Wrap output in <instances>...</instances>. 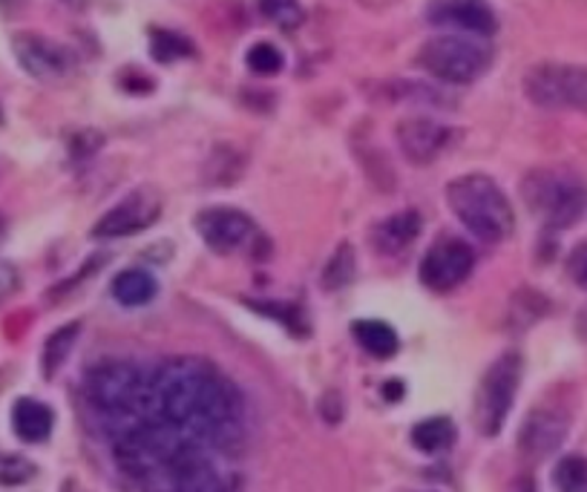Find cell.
<instances>
[{
	"mask_svg": "<svg viewBox=\"0 0 587 492\" xmlns=\"http://www.w3.org/2000/svg\"><path fill=\"white\" fill-rule=\"evenodd\" d=\"M519 381H522V357L515 352L501 354L499 361L487 368L476 395V427L481 429V435L492 438L501 432L506 415L513 409Z\"/></svg>",
	"mask_w": 587,
	"mask_h": 492,
	"instance_id": "obj_7",
	"label": "cell"
},
{
	"mask_svg": "<svg viewBox=\"0 0 587 492\" xmlns=\"http://www.w3.org/2000/svg\"><path fill=\"white\" fill-rule=\"evenodd\" d=\"M35 463L23 456H0V484L21 486L35 478Z\"/></svg>",
	"mask_w": 587,
	"mask_h": 492,
	"instance_id": "obj_27",
	"label": "cell"
},
{
	"mask_svg": "<svg viewBox=\"0 0 587 492\" xmlns=\"http://www.w3.org/2000/svg\"><path fill=\"white\" fill-rule=\"evenodd\" d=\"M452 139V130L435 118H404L397 125V145L415 164H429Z\"/></svg>",
	"mask_w": 587,
	"mask_h": 492,
	"instance_id": "obj_13",
	"label": "cell"
},
{
	"mask_svg": "<svg viewBox=\"0 0 587 492\" xmlns=\"http://www.w3.org/2000/svg\"><path fill=\"white\" fill-rule=\"evenodd\" d=\"M565 435L567 418L562 411L536 409L530 411V418L524 420L522 435H519V447H522V452L527 458H544L562 447Z\"/></svg>",
	"mask_w": 587,
	"mask_h": 492,
	"instance_id": "obj_14",
	"label": "cell"
},
{
	"mask_svg": "<svg viewBox=\"0 0 587 492\" xmlns=\"http://www.w3.org/2000/svg\"><path fill=\"white\" fill-rule=\"evenodd\" d=\"M162 216V202L156 196L153 191L147 188H139V191L127 193L118 205H113L102 220L96 222L93 228V236L96 239H118V236H130V234H141L150 225H156Z\"/></svg>",
	"mask_w": 587,
	"mask_h": 492,
	"instance_id": "obj_8",
	"label": "cell"
},
{
	"mask_svg": "<svg viewBox=\"0 0 587 492\" xmlns=\"http://www.w3.org/2000/svg\"><path fill=\"white\" fill-rule=\"evenodd\" d=\"M524 96L544 110L587 113V66L536 64L524 75Z\"/></svg>",
	"mask_w": 587,
	"mask_h": 492,
	"instance_id": "obj_6",
	"label": "cell"
},
{
	"mask_svg": "<svg viewBox=\"0 0 587 492\" xmlns=\"http://www.w3.org/2000/svg\"><path fill=\"white\" fill-rule=\"evenodd\" d=\"M449 211L458 216L463 228L481 243L499 245L515 228V214L510 199L499 184L484 173H467L447 184Z\"/></svg>",
	"mask_w": 587,
	"mask_h": 492,
	"instance_id": "obj_3",
	"label": "cell"
},
{
	"mask_svg": "<svg viewBox=\"0 0 587 492\" xmlns=\"http://www.w3.org/2000/svg\"><path fill=\"white\" fill-rule=\"evenodd\" d=\"M476 268V254L461 239H440L429 248V254L420 263V282L433 291H452L470 277Z\"/></svg>",
	"mask_w": 587,
	"mask_h": 492,
	"instance_id": "obj_10",
	"label": "cell"
},
{
	"mask_svg": "<svg viewBox=\"0 0 587 492\" xmlns=\"http://www.w3.org/2000/svg\"><path fill=\"white\" fill-rule=\"evenodd\" d=\"M522 196L533 216H538L547 228H567L587 207L585 184L558 170L527 173L522 182Z\"/></svg>",
	"mask_w": 587,
	"mask_h": 492,
	"instance_id": "obj_4",
	"label": "cell"
},
{
	"mask_svg": "<svg viewBox=\"0 0 587 492\" xmlns=\"http://www.w3.org/2000/svg\"><path fill=\"white\" fill-rule=\"evenodd\" d=\"M352 277H354V248L349 243H343L338 250H334V257L329 259V265H325L323 288L338 291V288L349 286Z\"/></svg>",
	"mask_w": 587,
	"mask_h": 492,
	"instance_id": "obj_24",
	"label": "cell"
},
{
	"mask_svg": "<svg viewBox=\"0 0 587 492\" xmlns=\"http://www.w3.org/2000/svg\"><path fill=\"white\" fill-rule=\"evenodd\" d=\"M18 64L38 78V82H61L75 69V55L66 46H61L52 38L38 35V32H21L12 41Z\"/></svg>",
	"mask_w": 587,
	"mask_h": 492,
	"instance_id": "obj_9",
	"label": "cell"
},
{
	"mask_svg": "<svg viewBox=\"0 0 587 492\" xmlns=\"http://www.w3.org/2000/svg\"><path fill=\"white\" fill-rule=\"evenodd\" d=\"M259 12L286 32L297 30L306 21V9H302L300 0H259Z\"/></svg>",
	"mask_w": 587,
	"mask_h": 492,
	"instance_id": "obj_23",
	"label": "cell"
},
{
	"mask_svg": "<svg viewBox=\"0 0 587 492\" xmlns=\"http://www.w3.org/2000/svg\"><path fill=\"white\" fill-rule=\"evenodd\" d=\"M156 492H228V484L216 472V467L207 461L202 447H193L184 456V461L173 470V475Z\"/></svg>",
	"mask_w": 587,
	"mask_h": 492,
	"instance_id": "obj_15",
	"label": "cell"
},
{
	"mask_svg": "<svg viewBox=\"0 0 587 492\" xmlns=\"http://www.w3.org/2000/svg\"><path fill=\"white\" fill-rule=\"evenodd\" d=\"M110 291L121 306L139 309V306H147V302L153 300L159 286H156L153 274L141 271V268H130V271H121L113 279Z\"/></svg>",
	"mask_w": 587,
	"mask_h": 492,
	"instance_id": "obj_18",
	"label": "cell"
},
{
	"mask_svg": "<svg viewBox=\"0 0 587 492\" xmlns=\"http://www.w3.org/2000/svg\"><path fill=\"white\" fill-rule=\"evenodd\" d=\"M250 306H254L257 311H263V314L277 317L279 323L286 325V329L306 331L302 329V317L297 314V309H294V306H277V302H250Z\"/></svg>",
	"mask_w": 587,
	"mask_h": 492,
	"instance_id": "obj_28",
	"label": "cell"
},
{
	"mask_svg": "<svg viewBox=\"0 0 587 492\" xmlns=\"http://www.w3.org/2000/svg\"><path fill=\"white\" fill-rule=\"evenodd\" d=\"M426 18L435 26L470 32V35H492L499 30V18L490 0H429Z\"/></svg>",
	"mask_w": 587,
	"mask_h": 492,
	"instance_id": "obj_12",
	"label": "cell"
},
{
	"mask_svg": "<svg viewBox=\"0 0 587 492\" xmlns=\"http://www.w3.org/2000/svg\"><path fill=\"white\" fill-rule=\"evenodd\" d=\"M352 334L363 352H369L372 357H381V361L392 357L397 352V345H401L395 329L389 323H383V320H357L352 325Z\"/></svg>",
	"mask_w": 587,
	"mask_h": 492,
	"instance_id": "obj_19",
	"label": "cell"
},
{
	"mask_svg": "<svg viewBox=\"0 0 587 492\" xmlns=\"http://www.w3.org/2000/svg\"><path fill=\"white\" fill-rule=\"evenodd\" d=\"M579 334L587 340V311L585 314H579Z\"/></svg>",
	"mask_w": 587,
	"mask_h": 492,
	"instance_id": "obj_31",
	"label": "cell"
},
{
	"mask_svg": "<svg viewBox=\"0 0 587 492\" xmlns=\"http://www.w3.org/2000/svg\"><path fill=\"white\" fill-rule=\"evenodd\" d=\"M567 274H570L576 286L587 291V243L573 248L570 259H567Z\"/></svg>",
	"mask_w": 587,
	"mask_h": 492,
	"instance_id": "obj_29",
	"label": "cell"
},
{
	"mask_svg": "<svg viewBox=\"0 0 587 492\" xmlns=\"http://www.w3.org/2000/svg\"><path fill=\"white\" fill-rule=\"evenodd\" d=\"M401 389H404V386H401L397 381H392V383H386V386H383V395L389 397V400H397V397H401Z\"/></svg>",
	"mask_w": 587,
	"mask_h": 492,
	"instance_id": "obj_30",
	"label": "cell"
},
{
	"mask_svg": "<svg viewBox=\"0 0 587 492\" xmlns=\"http://www.w3.org/2000/svg\"><path fill=\"white\" fill-rule=\"evenodd\" d=\"M52 409L41 400H32V397H21L15 406H12V427L15 435L26 443H41L50 438L52 432Z\"/></svg>",
	"mask_w": 587,
	"mask_h": 492,
	"instance_id": "obj_17",
	"label": "cell"
},
{
	"mask_svg": "<svg viewBox=\"0 0 587 492\" xmlns=\"http://www.w3.org/2000/svg\"><path fill=\"white\" fill-rule=\"evenodd\" d=\"M245 61H248L250 73L257 75H277L279 69H282V64H286L282 52H279L274 44H268V41H259V44L250 46L248 58Z\"/></svg>",
	"mask_w": 587,
	"mask_h": 492,
	"instance_id": "obj_26",
	"label": "cell"
},
{
	"mask_svg": "<svg viewBox=\"0 0 587 492\" xmlns=\"http://www.w3.org/2000/svg\"><path fill=\"white\" fill-rule=\"evenodd\" d=\"M558 492H587V458L567 456L556 463L553 472Z\"/></svg>",
	"mask_w": 587,
	"mask_h": 492,
	"instance_id": "obj_25",
	"label": "cell"
},
{
	"mask_svg": "<svg viewBox=\"0 0 587 492\" xmlns=\"http://www.w3.org/2000/svg\"><path fill=\"white\" fill-rule=\"evenodd\" d=\"M418 64L438 82L472 84L490 69L492 50L472 38L440 35L420 46Z\"/></svg>",
	"mask_w": 587,
	"mask_h": 492,
	"instance_id": "obj_5",
	"label": "cell"
},
{
	"mask_svg": "<svg viewBox=\"0 0 587 492\" xmlns=\"http://www.w3.org/2000/svg\"><path fill=\"white\" fill-rule=\"evenodd\" d=\"M196 231L207 248L216 254H231L254 236V220L236 207H207L196 216Z\"/></svg>",
	"mask_w": 587,
	"mask_h": 492,
	"instance_id": "obj_11",
	"label": "cell"
},
{
	"mask_svg": "<svg viewBox=\"0 0 587 492\" xmlns=\"http://www.w3.org/2000/svg\"><path fill=\"white\" fill-rule=\"evenodd\" d=\"M78 331H82L78 329V323H70V325H64V329L55 331V334H50V340H46V345H44V375L46 377H55V372L64 366V361L70 357V352H73Z\"/></svg>",
	"mask_w": 587,
	"mask_h": 492,
	"instance_id": "obj_22",
	"label": "cell"
},
{
	"mask_svg": "<svg viewBox=\"0 0 587 492\" xmlns=\"http://www.w3.org/2000/svg\"><path fill=\"white\" fill-rule=\"evenodd\" d=\"M420 234V216L415 211H404L395 214L389 220H383L375 225L372 243L381 254H401L404 248H409Z\"/></svg>",
	"mask_w": 587,
	"mask_h": 492,
	"instance_id": "obj_16",
	"label": "cell"
},
{
	"mask_svg": "<svg viewBox=\"0 0 587 492\" xmlns=\"http://www.w3.org/2000/svg\"><path fill=\"white\" fill-rule=\"evenodd\" d=\"M89 406L107 420L141 424L153 418V389L150 375L130 361H104L87 372L84 381Z\"/></svg>",
	"mask_w": 587,
	"mask_h": 492,
	"instance_id": "obj_2",
	"label": "cell"
},
{
	"mask_svg": "<svg viewBox=\"0 0 587 492\" xmlns=\"http://www.w3.org/2000/svg\"><path fill=\"white\" fill-rule=\"evenodd\" d=\"M527 492H533V486H527Z\"/></svg>",
	"mask_w": 587,
	"mask_h": 492,
	"instance_id": "obj_32",
	"label": "cell"
},
{
	"mask_svg": "<svg viewBox=\"0 0 587 492\" xmlns=\"http://www.w3.org/2000/svg\"><path fill=\"white\" fill-rule=\"evenodd\" d=\"M412 443L426 456H435L456 443V427L449 418H426L412 429Z\"/></svg>",
	"mask_w": 587,
	"mask_h": 492,
	"instance_id": "obj_20",
	"label": "cell"
},
{
	"mask_svg": "<svg viewBox=\"0 0 587 492\" xmlns=\"http://www.w3.org/2000/svg\"><path fill=\"white\" fill-rule=\"evenodd\" d=\"M153 418L199 447L236 452L245 443L243 395L213 363L170 357L150 375Z\"/></svg>",
	"mask_w": 587,
	"mask_h": 492,
	"instance_id": "obj_1",
	"label": "cell"
},
{
	"mask_svg": "<svg viewBox=\"0 0 587 492\" xmlns=\"http://www.w3.org/2000/svg\"><path fill=\"white\" fill-rule=\"evenodd\" d=\"M193 52H196V46H193L191 38L179 35V32L153 30V35H150V55L159 64H173L179 58H191Z\"/></svg>",
	"mask_w": 587,
	"mask_h": 492,
	"instance_id": "obj_21",
	"label": "cell"
}]
</instances>
